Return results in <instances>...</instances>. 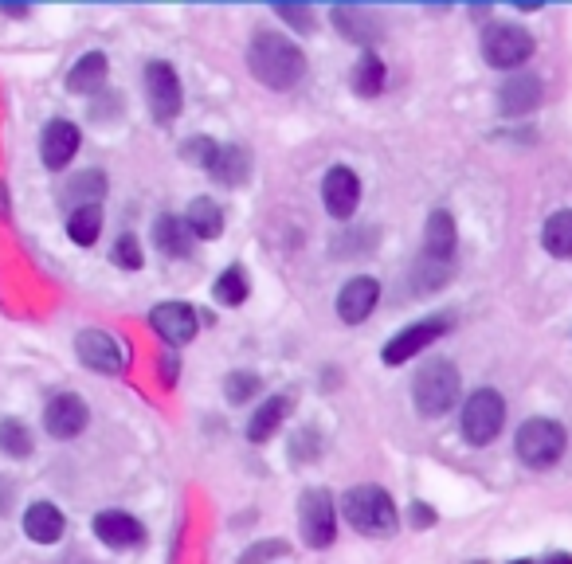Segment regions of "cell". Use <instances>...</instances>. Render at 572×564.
I'll list each match as a JSON object with an SVG mask.
<instances>
[{"label": "cell", "mask_w": 572, "mask_h": 564, "mask_svg": "<svg viewBox=\"0 0 572 564\" xmlns=\"http://www.w3.org/2000/svg\"><path fill=\"white\" fill-rule=\"evenodd\" d=\"M322 200H326L330 216L349 220V216L357 212V200H361V181H357V173H353V169H345V165L330 169V173H326V181H322Z\"/></svg>", "instance_id": "13"}, {"label": "cell", "mask_w": 572, "mask_h": 564, "mask_svg": "<svg viewBox=\"0 0 572 564\" xmlns=\"http://www.w3.org/2000/svg\"><path fill=\"white\" fill-rule=\"evenodd\" d=\"M412 400H416L420 416H428V420L451 412L459 400V369L447 357H431L412 380Z\"/></svg>", "instance_id": "3"}, {"label": "cell", "mask_w": 572, "mask_h": 564, "mask_svg": "<svg viewBox=\"0 0 572 564\" xmlns=\"http://www.w3.org/2000/svg\"><path fill=\"white\" fill-rule=\"evenodd\" d=\"M259 388H263V380H259L255 373H232L228 380H224V396H228L232 404H247Z\"/></svg>", "instance_id": "33"}, {"label": "cell", "mask_w": 572, "mask_h": 564, "mask_svg": "<svg viewBox=\"0 0 572 564\" xmlns=\"http://www.w3.org/2000/svg\"><path fill=\"white\" fill-rule=\"evenodd\" d=\"M451 255H455V216L439 208L431 212L428 228H424V259L451 267Z\"/></svg>", "instance_id": "19"}, {"label": "cell", "mask_w": 572, "mask_h": 564, "mask_svg": "<svg viewBox=\"0 0 572 564\" xmlns=\"http://www.w3.org/2000/svg\"><path fill=\"white\" fill-rule=\"evenodd\" d=\"M0 451L8 459H28L32 455V431L20 420H0Z\"/></svg>", "instance_id": "30"}, {"label": "cell", "mask_w": 572, "mask_h": 564, "mask_svg": "<svg viewBox=\"0 0 572 564\" xmlns=\"http://www.w3.org/2000/svg\"><path fill=\"white\" fill-rule=\"evenodd\" d=\"M63 529H67V521H63V514H59L51 502L28 506V514H24V533H28L36 545H55V541L63 537Z\"/></svg>", "instance_id": "20"}, {"label": "cell", "mask_w": 572, "mask_h": 564, "mask_svg": "<svg viewBox=\"0 0 572 564\" xmlns=\"http://www.w3.org/2000/svg\"><path fill=\"white\" fill-rule=\"evenodd\" d=\"M114 263H118L122 271H138V267H142L145 255H142L138 235H118V243H114Z\"/></svg>", "instance_id": "34"}, {"label": "cell", "mask_w": 572, "mask_h": 564, "mask_svg": "<svg viewBox=\"0 0 572 564\" xmlns=\"http://www.w3.org/2000/svg\"><path fill=\"white\" fill-rule=\"evenodd\" d=\"M247 67L263 87L290 91L306 75V55L294 40H286L279 32H255L247 44Z\"/></svg>", "instance_id": "1"}, {"label": "cell", "mask_w": 572, "mask_h": 564, "mask_svg": "<svg viewBox=\"0 0 572 564\" xmlns=\"http://www.w3.org/2000/svg\"><path fill=\"white\" fill-rule=\"evenodd\" d=\"M384 87V63L369 51V55H361V63L353 67V91L361 94V98H377Z\"/></svg>", "instance_id": "28"}, {"label": "cell", "mask_w": 572, "mask_h": 564, "mask_svg": "<svg viewBox=\"0 0 572 564\" xmlns=\"http://www.w3.org/2000/svg\"><path fill=\"white\" fill-rule=\"evenodd\" d=\"M145 98H149V110H153L157 122H173L181 114L185 94H181V79H177V71L169 63L153 59L145 67Z\"/></svg>", "instance_id": "8"}, {"label": "cell", "mask_w": 572, "mask_h": 564, "mask_svg": "<svg viewBox=\"0 0 572 564\" xmlns=\"http://www.w3.org/2000/svg\"><path fill=\"white\" fill-rule=\"evenodd\" d=\"M149 322L157 329V337L161 341H169V345H185L196 337V310L185 306V302H161V306H153V314H149Z\"/></svg>", "instance_id": "12"}, {"label": "cell", "mask_w": 572, "mask_h": 564, "mask_svg": "<svg viewBox=\"0 0 572 564\" xmlns=\"http://www.w3.org/2000/svg\"><path fill=\"white\" fill-rule=\"evenodd\" d=\"M286 553H290L286 541H255L251 549H243L239 564H267V561H275V557H286Z\"/></svg>", "instance_id": "35"}, {"label": "cell", "mask_w": 572, "mask_h": 564, "mask_svg": "<svg viewBox=\"0 0 572 564\" xmlns=\"http://www.w3.org/2000/svg\"><path fill=\"white\" fill-rule=\"evenodd\" d=\"M102 232V208H75L71 220H67V235L79 243V247H91Z\"/></svg>", "instance_id": "29"}, {"label": "cell", "mask_w": 572, "mask_h": 564, "mask_svg": "<svg viewBox=\"0 0 572 564\" xmlns=\"http://www.w3.org/2000/svg\"><path fill=\"white\" fill-rule=\"evenodd\" d=\"M95 533L102 545H110V549H134V545H142L145 529L138 517L122 514V510H106V514L95 517Z\"/></svg>", "instance_id": "15"}, {"label": "cell", "mask_w": 572, "mask_h": 564, "mask_svg": "<svg viewBox=\"0 0 572 564\" xmlns=\"http://www.w3.org/2000/svg\"><path fill=\"white\" fill-rule=\"evenodd\" d=\"M153 243L169 255V259H185L192 247V232L181 216H157L153 224Z\"/></svg>", "instance_id": "21"}, {"label": "cell", "mask_w": 572, "mask_h": 564, "mask_svg": "<svg viewBox=\"0 0 572 564\" xmlns=\"http://www.w3.org/2000/svg\"><path fill=\"white\" fill-rule=\"evenodd\" d=\"M87 420H91V412H87V404L75 392L55 396L48 404V412H44V427H48V435H55V439H75L87 427Z\"/></svg>", "instance_id": "14"}, {"label": "cell", "mask_w": 572, "mask_h": 564, "mask_svg": "<svg viewBox=\"0 0 572 564\" xmlns=\"http://www.w3.org/2000/svg\"><path fill=\"white\" fill-rule=\"evenodd\" d=\"M482 55L498 71H514L533 55V36L525 28H518V24H494L482 36Z\"/></svg>", "instance_id": "7"}, {"label": "cell", "mask_w": 572, "mask_h": 564, "mask_svg": "<svg viewBox=\"0 0 572 564\" xmlns=\"http://www.w3.org/2000/svg\"><path fill=\"white\" fill-rule=\"evenodd\" d=\"M502 423H506V400L494 388H478V392L467 396V404H463V435H467V443H475V447L494 443Z\"/></svg>", "instance_id": "5"}, {"label": "cell", "mask_w": 572, "mask_h": 564, "mask_svg": "<svg viewBox=\"0 0 572 564\" xmlns=\"http://www.w3.org/2000/svg\"><path fill=\"white\" fill-rule=\"evenodd\" d=\"M341 514L345 521L365 533V537H388L396 529V506H392V494L381 486H353L345 490L341 498Z\"/></svg>", "instance_id": "2"}, {"label": "cell", "mask_w": 572, "mask_h": 564, "mask_svg": "<svg viewBox=\"0 0 572 564\" xmlns=\"http://www.w3.org/2000/svg\"><path fill=\"white\" fill-rule=\"evenodd\" d=\"M541 243L553 259H572V208H561L545 220L541 228Z\"/></svg>", "instance_id": "24"}, {"label": "cell", "mask_w": 572, "mask_h": 564, "mask_svg": "<svg viewBox=\"0 0 572 564\" xmlns=\"http://www.w3.org/2000/svg\"><path fill=\"white\" fill-rule=\"evenodd\" d=\"M216 153H220V145L212 138H189L181 145V157L189 161V165H200V169H208L212 173V165H216Z\"/></svg>", "instance_id": "32"}, {"label": "cell", "mask_w": 572, "mask_h": 564, "mask_svg": "<svg viewBox=\"0 0 572 564\" xmlns=\"http://www.w3.org/2000/svg\"><path fill=\"white\" fill-rule=\"evenodd\" d=\"M275 16L298 32H314V8H306V4H279Z\"/></svg>", "instance_id": "36"}, {"label": "cell", "mask_w": 572, "mask_h": 564, "mask_svg": "<svg viewBox=\"0 0 572 564\" xmlns=\"http://www.w3.org/2000/svg\"><path fill=\"white\" fill-rule=\"evenodd\" d=\"M75 153H79V126H71V122H63V118L48 122V130H44V138H40L44 165H48V169H63Z\"/></svg>", "instance_id": "18"}, {"label": "cell", "mask_w": 572, "mask_h": 564, "mask_svg": "<svg viewBox=\"0 0 572 564\" xmlns=\"http://www.w3.org/2000/svg\"><path fill=\"white\" fill-rule=\"evenodd\" d=\"M314 451H318V435H314V431H302V443H298V447H290V455H294V459H310Z\"/></svg>", "instance_id": "37"}, {"label": "cell", "mask_w": 572, "mask_h": 564, "mask_svg": "<svg viewBox=\"0 0 572 564\" xmlns=\"http://www.w3.org/2000/svg\"><path fill=\"white\" fill-rule=\"evenodd\" d=\"M541 564H572V557L569 553H553V557H545Z\"/></svg>", "instance_id": "40"}, {"label": "cell", "mask_w": 572, "mask_h": 564, "mask_svg": "<svg viewBox=\"0 0 572 564\" xmlns=\"http://www.w3.org/2000/svg\"><path fill=\"white\" fill-rule=\"evenodd\" d=\"M185 224H189V232L196 239H216L224 232V212H220V204L212 196H196L189 204V212H185Z\"/></svg>", "instance_id": "23"}, {"label": "cell", "mask_w": 572, "mask_h": 564, "mask_svg": "<svg viewBox=\"0 0 572 564\" xmlns=\"http://www.w3.org/2000/svg\"><path fill=\"white\" fill-rule=\"evenodd\" d=\"M451 329V318H424V322H412L408 329H400L388 345L381 349V361L384 365H404V361H412L424 345L431 341H439L443 333Z\"/></svg>", "instance_id": "9"}, {"label": "cell", "mask_w": 572, "mask_h": 564, "mask_svg": "<svg viewBox=\"0 0 572 564\" xmlns=\"http://www.w3.org/2000/svg\"><path fill=\"white\" fill-rule=\"evenodd\" d=\"M286 412H290V396L263 400V408H255V416L247 420V439H251V443H267V439L279 431V423L286 420Z\"/></svg>", "instance_id": "22"}, {"label": "cell", "mask_w": 572, "mask_h": 564, "mask_svg": "<svg viewBox=\"0 0 572 564\" xmlns=\"http://www.w3.org/2000/svg\"><path fill=\"white\" fill-rule=\"evenodd\" d=\"M75 353L87 369L95 373H122L126 369V349L118 337H110L106 329H83L75 337Z\"/></svg>", "instance_id": "10"}, {"label": "cell", "mask_w": 572, "mask_h": 564, "mask_svg": "<svg viewBox=\"0 0 572 564\" xmlns=\"http://www.w3.org/2000/svg\"><path fill=\"white\" fill-rule=\"evenodd\" d=\"M431 521H435V514H431L424 502H416L412 506V525H431Z\"/></svg>", "instance_id": "39"}, {"label": "cell", "mask_w": 572, "mask_h": 564, "mask_svg": "<svg viewBox=\"0 0 572 564\" xmlns=\"http://www.w3.org/2000/svg\"><path fill=\"white\" fill-rule=\"evenodd\" d=\"M161 380H165L169 388L177 384V357H165V361H161Z\"/></svg>", "instance_id": "38"}, {"label": "cell", "mask_w": 572, "mask_h": 564, "mask_svg": "<svg viewBox=\"0 0 572 564\" xmlns=\"http://www.w3.org/2000/svg\"><path fill=\"white\" fill-rule=\"evenodd\" d=\"M212 177H216V181H224V185H232V188L243 185V181L251 177V157H247V149H239V145H224V149L216 153Z\"/></svg>", "instance_id": "25"}, {"label": "cell", "mask_w": 572, "mask_h": 564, "mask_svg": "<svg viewBox=\"0 0 572 564\" xmlns=\"http://www.w3.org/2000/svg\"><path fill=\"white\" fill-rule=\"evenodd\" d=\"M510 564H533V561H510Z\"/></svg>", "instance_id": "41"}, {"label": "cell", "mask_w": 572, "mask_h": 564, "mask_svg": "<svg viewBox=\"0 0 572 564\" xmlns=\"http://www.w3.org/2000/svg\"><path fill=\"white\" fill-rule=\"evenodd\" d=\"M377 298H381V282L373 279V275H357V279H349L345 286H341V294H337V314H341V322H345V326L365 322V318L373 314Z\"/></svg>", "instance_id": "11"}, {"label": "cell", "mask_w": 572, "mask_h": 564, "mask_svg": "<svg viewBox=\"0 0 572 564\" xmlns=\"http://www.w3.org/2000/svg\"><path fill=\"white\" fill-rule=\"evenodd\" d=\"M106 79V55L102 51H87L75 67H71V75H67V87L75 94H91L98 91V83Z\"/></svg>", "instance_id": "26"}, {"label": "cell", "mask_w": 572, "mask_h": 564, "mask_svg": "<svg viewBox=\"0 0 572 564\" xmlns=\"http://www.w3.org/2000/svg\"><path fill=\"white\" fill-rule=\"evenodd\" d=\"M212 294H216V302L220 306H239L243 298H247V275H243V267H228V271H220V279L212 286Z\"/></svg>", "instance_id": "31"}, {"label": "cell", "mask_w": 572, "mask_h": 564, "mask_svg": "<svg viewBox=\"0 0 572 564\" xmlns=\"http://www.w3.org/2000/svg\"><path fill=\"white\" fill-rule=\"evenodd\" d=\"M298 529H302V541H306L310 549H326V545H334L337 514H334V498H330V490L314 486V490H306V494H302V502H298Z\"/></svg>", "instance_id": "6"}, {"label": "cell", "mask_w": 572, "mask_h": 564, "mask_svg": "<svg viewBox=\"0 0 572 564\" xmlns=\"http://www.w3.org/2000/svg\"><path fill=\"white\" fill-rule=\"evenodd\" d=\"M541 79L537 75H514L510 83H502V91H498V110L506 114V118H518V114H529V110H537L541 106Z\"/></svg>", "instance_id": "17"}, {"label": "cell", "mask_w": 572, "mask_h": 564, "mask_svg": "<svg viewBox=\"0 0 572 564\" xmlns=\"http://www.w3.org/2000/svg\"><path fill=\"white\" fill-rule=\"evenodd\" d=\"M102 192H106V177L98 173V169H87V173H79L67 192H63V204H71V208H95L98 200H102Z\"/></svg>", "instance_id": "27"}, {"label": "cell", "mask_w": 572, "mask_h": 564, "mask_svg": "<svg viewBox=\"0 0 572 564\" xmlns=\"http://www.w3.org/2000/svg\"><path fill=\"white\" fill-rule=\"evenodd\" d=\"M334 24L337 32L345 36V40H353V44H377L381 40V20L369 12V8H357V4H337L334 12Z\"/></svg>", "instance_id": "16"}, {"label": "cell", "mask_w": 572, "mask_h": 564, "mask_svg": "<svg viewBox=\"0 0 572 564\" xmlns=\"http://www.w3.org/2000/svg\"><path fill=\"white\" fill-rule=\"evenodd\" d=\"M565 427L557 420H545V416H537V420H525L518 427V459H522L525 467H553L561 455H565Z\"/></svg>", "instance_id": "4"}]
</instances>
